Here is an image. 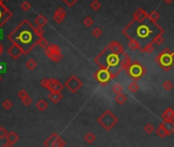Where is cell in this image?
Returning <instances> with one entry per match:
<instances>
[{"label": "cell", "mask_w": 174, "mask_h": 147, "mask_svg": "<svg viewBox=\"0 0 174 147\" xmlns=\"http://www.w3.org/2000/svg\"><path fill=\"white\" fill-rule=\"evenodd\" d=\"M4 71H6V64L3 62H0V73Z\"/></svg>", "instance_id": "obj_35"}, {"label": "cell", "mask_w": 174, "mask_h": 147, "mask_svg": "<svg viewBox=\"0 0 174 147\" xmlns=\"http://www.w3.org/2000/svg\"><path fill=\"white\" fill-rule=\"evenodd\" d=\"M21 8H22L24 11H28V10L31 9V4L25 0V1H23L22 3H21Z\"/></svg>", "instance_id": "obj_25"}, {"label": "cell", "mask_w": 174, "mask_h": 147, "mask_svg": "<svg viewBox=\"0 0 174 147\" xmlns=\"http://www.w3.org/2000/svg\"><path fill=\"white\" fill-rule=\"evenodd\" d=\"M28 93L26 92L25 90H20L18 91V97L20 98L21 100H23L24 98H26V97H28Z\"/></svg>", "instance_id": "obj_30"}, {"label": "cell", "mask_w": 174, "mask_h": 147, "mask_svg": "<svg viewBox=\"0 0 174 147\" xmlns=\"http://www.w3.org/2000/svg\"><path fill=\"white\" fill-rule=\"evenodd\" d=\"M92 6H93V9H97V7H98V6H99V4L98 3H97V2L95 1V2H94V3H92Z\"/></svg>", "instance_id": "obj_37"}, {"label": "cell", "mask_w": 174, "mask_h": 147, "mask_svg": "<svg viewBox=\"0 0 174 147\" xmlns=\"http://www.w3.org/2000/svg\"><path fill=\"white\" fill-rule=\"evenodd\" d=\"M128 73L129 75L131 76V77L137 79L139 77H141V76L143 75V73H145V69H143V67L141 66L140 64H138V63H133V64H131L130 66H129L128 68Z\"/></svg>", "instance_id": "obj_7"}, {"label": "cell", "mask_w": 174, "mask_h": 147, "mask_svg": "<svg viewBox=\"0 0 174 147\" xmlns=\"http://www.w3.org/2000/svg\"><path fill=\"white\" fill-rule=\"evenodd\" d=\"M11 43H15L23 50L25 55L29 53L38 43L40 37L36 34L35 27L28 20H23L7 36Z\"/></svg>", "instance_id": "obj_2"}, {"label": "cell", "mask_w": 174, "mask_h": 147, "mask_svg": "<svg viewBox=\"0 0 174 147\" xmlns=\"http://www.w3.org/2000/svg\"><path fill=\"white\" fill-rule=\"evenodd\" d=\"M2 53H3V46H2V44L0 43V56H1Z\"/></svg>", "instance_id": "obj_39"}, {"label": "cell", "mask_w": 174, "mask_h": 147, "mask_svg": "<svg viewBox=\"0 0 174 147\" xmlns=\"http://www.w3.org/2000/svg\"><path fill=\"white\" fill-rule=\"evenodd\" d=\"M47 103H46V101H44L43 99H41V100H39L38 102H37V104H36V107H37V109L38 110H40V111H44V110H46V108H47Z\"/></svg>", "instance_id": "obj_20"}, {"label": "cell", "mask_w": 174, "mask_h": 147, "mask_svg": "<svg viewBox=\"0 0 174 147\" xmlns=\"http://www.w3.org/2000/svg\"><path fill=\"white\" fill-rule=\"evenodd\" d=\"M48 57L50 58V60H52L53 62H59V60L62 59V55L59 52H54V53H51Z\"/></svg>", "instance_id": "obj_21"}, {"label": "cell", "mask_w": 174, "mask_h": 147, "mask_svg": "<svg viewBox=\"0 0 174 147\" xmlns=\"http://www.w3.org/2000/svg\"><path fill=\"white\" fill-rule=\"evenodd\" d=\"M112 77H114L113 74L111 73L110 70L106 69V68H101V69L99 70V71L96 73V78H97V80H98L99 82H101V83L108 82V81L110 80V79L112 78Z\"/></svg>", "instance_id": "obj_9"}, {"label": "cell", "mask_w": 174, "mask_h": 147, "mask_svg": "<svg viewBox=\"0 0 174 147\" xmlns=\"http://www.w3.org/2000/svg\"><path fill=\"white\" fill-rule=\"evenodd\" d=\"M0 33H1V32H0ZM2 36V34H0V37H1Z\"/></svg>", "instance_id": "obj_43"}, {"label": "cell", "mask_w": 174, "mask_h": 147, "mask_svg": "<svg viewBox=\"0 0 174 147\" xmlns=\"http://www.w3.org/2000/svg\"><path fill=\"white\" fill-rule=\"evenodd\" d=\"M5 139H6V141H7L8 143L15 144V143H17V142L18 141V136L17 134H15V132H9Z\"/></svg>", "instance_id": "obj_17"}, {"label": "cell", "mask_w": 174, "mask_h": 147, "mask_svg": "<svg viewBox=\"0 0 174 147\" xmlns=\"http://www.w3.org/2000/svg\"><path fill=\"white\" fill-rule=\"evenodd\" d=\"M46 23H47V19L42 15L38 16V17L35 19V25H36V27H38V28L44 27L46 25Z\"/></svg>", "instance_id": "obj_15"}, {"label": "cell", "mask_w": 174, "mask_h": 147, "mask_svg": "<svg viewBox=\"0 0 174 147\" xmlns=\"http://www.w3.org/2000/svg\"><path fill=\"white\" fill-rule=\"evenodd\" d=\"M97 61H98V63L101 65L103 68L109 69L112 74L114 69L117 70V72H119L121 70V68L119 67L121 66V58L118 56L117 53L114 52V50L106 48V50H104L101 56H98Z\"/></svg>", "instance_id": "obj_3"}, {"label": "cell", "mask_w": 174, "mask_h": 147, "mask_svg": "<svg viewBox=\"0 0 174 147\" xmlns=\"http://www.w3.org/2000/svg\"><path fill=\"white\" fill-rule=\"evenodd\" d=\"M2 147H12V144H10V143H8V142H7V143L4 144V145Z\"/></svg>", "instance_id": "obj_38"}, {"label": "cell", "mask_w": 174, "mask_h": 147, "mask_svg": "<svg viewBox=\"0 0 174 147\" xmlns=\"http://www.w3.org/2000/svg\"><path fill=\"white\" fill-rule=\"evenodd\" d=\"M62 88H64V85H62L59 80H57V79H49L48 85H47V90H49L50 93L61 92V91H62Z\"/></svg>", "instance_id": "obj_12"}, {"label": "cell", "mask_w": 174, "mask_h": 147, "mask_svg": "<svg viewBox=\"0 0 174 147\" xmlns=\"http://www.w3.org/2000/svg\"><path fill=\"white\" fill-rule=\"evenodd\" d=\"M161 32V28L148 19L131 23L124 30V33L142 48L150 45Z\"/></svg>", "instance_id": "obj_1"}, {"label": "cell", "mask_w": 174, "mask_h": 147, "mask_svg": "<svg viewBox=\"0 0 174 147\" xmlns=\"http://www.w3.org/2000/svg\"><path fill=\"white\" fill-rule=\"evenodd\" d=\"M64 17H65V11L62 10V8H59L54 13V15H53V19H54V21L57 23L62 22V21L64 20Z\"/></svg>", "instance_id": "obj_19"}, {"label": "cell", "mask_w": 174, "mask_h": 147, "mask_svg": "<svg viewBox=\"0 0 174 147\" xmlns=\"http://www.w3.org/2000/svg\"><path fill=\"white\" fill-rule=\"evenodd\" d=\"M48 81H49V79H46V78H44V79H42V80H41L40 85H42L43 88H47V85H48Z\"/></svg>", "instance_id": "obj_34"}, {"label": "cell", "mask_w": 174, "mask_h": 147, "mask_svg": "<svg viewBox=\"0 0 174 147\" xmlns=\"http://www.w3.org/2000/svg\"><path fill=\"white\" fill-rule=\"evenodd\" d=\"M156 134L159 137H161V138H165V137H167V136H170L172 133L167 129L165 123H161V125H159V128L157 129V131H156Z\"/></svg>", "instance_id": "obj_13"}, {"label": "cell", "mask_w": 174, "mask_h": 147, "mask_svg": "<svg viewBox=\"0 0 174 147\" xmlns=\"http://www.w3.org/2000/svg\"><path fill=\"white\" fill-rule=\"evenodd\" d=\"M26 67L28 70H34L37 67V63L36 61H34L33 59H30L26 62Z\"/></svg>", "instance_id": "obj_22"}, {"label": "cell", "mask_w": 174, "mask_h": 147, "mask_svg": "<svg viewBox=\"0 0 174 147\" xmlns=\"http://www.w3.org/2000/svg\"><path fill=\"white\" fill-rule=\"evenodd\" d=\"M154 131H155V128L152 123H147V125H145V132L147 133V134H152Z\"/></svg>", "instance_id": "obj_26"}, {"label": "cell", "mask_w": 174, "mask_h": 147, "mask_svg": "<svg viewBox=\"0 0 174 147\" xmlns=\"http://www.w3.org/2000/svg\"><path fill=\"white\" fill-rule=\"evenodd\" d=\"M128 88H129V91L132 93H135V92H137L138 91V85H136L135 82H132L130 83V85H128Z\"/></svg>", "instance_id": "obj_29"}, {"label": "cell", "mask_w": 174, "mask_h": 147, "mask_svg": "<svg viewBox=\"0 0 174 147\" xmlns=\"http://www.w3.org/2000/svg\"><path fill=\"white\" fill-rule=\"evenodd\" d=\"M7 53H8V55L15 60H18V58H20L21 56L24 53H23L22 48H21L20 46H18V44H15V43H12V45L9 46L8 50H7Z\"/></svg>", "instance_id": "obj_11"}, {"label": "cell", "mask_w": 174, "mask_h": 147, "mask_svg": "<svg viewBox=\"0 0 174 147\" xmlns=\"http://www.w3.org/2000/svg\"><path fill=\"white\" fill-rule=\"evenodd\" d=\"M158 62L162 65V67H164L167 70L174 64V56L169 53H163L159 56Z\"/></svg>", "instance_id": "obj_6"}, {"label": "cell", "mask_w": 174, "mask_h": 147, "mask_svg": "<svg viewBox=\"0 0 174 147\" xmlns=\"http://www.w3.org/2000/svg\"><path fill=\"white\" fill-rule=\"evenodd\" d=\"M122 91H123V88L120 85H115L113 87V92L115 93V94H117V95L122 94Z\"/></svg>", "instance_id": "obj_28"}, {"label": "cell", "mask_w": 174, "mask_h": 147, "mask_svg": "<svg viewBox=\"0 0 174 147\" xmlns=\"http://www.w3.org/2000/svg\"><path fill=\"white\" fill-rule=\"evenodd\" d=\"M22 102H23V104H24V105H26V106H29V105L32 103V99L29 97V96H28V97L24 98V99L22 100Z\"/></svg>", "instance_id": "obj_33"}, {"label": "cell", "mask_w": 174, "mask_h": 147, "mask_svg": "<svg viewBox=\"0 0 174 147\" xmlns=\"http://www.w3.org/2000/svg\"><path fill=\"white\" fill-rule=\"evenodd\" d=\"M163 88H165L166 91H170L171 88H173V85H172V83L170 82V81H168V80H167V81H165V82L163 83Z\"/></svg>", "instance_id": "obj_32"}, {"label": "cell", "mask_w": 174, "mask_h": 147, "mask_svg": "<svg viewBox=\"0 0 174 147\" xmlns=\"http://www.w3.org/2000/svg\"><path fill=\"white\" fill-rule=\"evenodd\" d=\"M43 145L45 147H64L66 145V143H65V141L59 135L53 133L51 136L44 142Z\"/></svg>", "instance_id": "obj_5"}, {"label": "cell", "mask_w": 174, "mask_h": 147, "mask_svg": "<svg viewBox=\"0 0 174 147\" xmlns=\"http://www.w3.org/2000/svg\"><path fill=\"white\" fill-rule=\"evenodd\" d=\"M97 122L101 125L106 131H110L115 125H117L118 118L112 113V111L106 110L97 118Z\"/></svg>", "instance_id": "obj_4"}, {"label": "cell", "mask_w": 174, "mask_h": 147, "mask_svg": "<svg viewBox=\"0 0 174 147\" xmlns=\"http://www.w3.org/2000/svg\"><path fill=\"white\" fill-rule=\"evenodd\" d=\"M116 102L117 103H119V104H124L125 102H126V96H124V95H122V94H119V95H117L116 96Z\"/></svg>", "instance_id": "obj_23"}, {"label": "cell", "mask_w": 174, "mask_h": 147, "mask_svg": "<svg viewBox=\"0 0 174 147\" xmlns=\"http://www.w3.org/2000/svg\"><path fill=\"white\" fill-rule=\"evenodd\" d=\"M11 17H12V13L4 4H1L0 5V28L5 25Z\"/></svg>", "instance_id": "obj_8"}, {"label": "cell", "mask_w": 174, "mask_h": 147, "mask_svg": "<svg viewBox=\"0 0 174 147\" xmlns=\"http://www.w3.org/2000/svg\"><path fill=\"white\" fill-rule=\"evenodd\" d=\"M83 139H84V141L86 142L87 144H92L96 140V137L92 132H87L86 134L84 135Z\"/></svg>", "instance_id": "obj_18"}, {"label": "cell", "mask_w": 174, "mask_h": 147, "mask_svg": "<svg viewBox=\"0 0 174 147\" xmlns=\"http://www.w3.org/2000/svg\"><path fill=\"white\" fill-rule=\"evenodd\" d=\"M65 2H66L67 4H69V5H72V4L74 3V2H76L77 0H64Z\"/></svg>", "instance_id": "obj_36"}, {"label": "cell", "mask_w": 174, "mask_h": 147, "mask_svg": "<svg viewBox=\"0 0 174 147\" xmlns=\"http://www.w3.org/2000/svg\"><path fill=\"white\" fill-rule=\"evenodd\" d=\"M38 44H39V46H40V48H47V45H48V42L46 41L45 38H43V37H40V38H39V40H38Z\"/></svg>", "instance_id": "obj_27"}, {"label": "cell", "mask_w": 174, "mask_h": 147, "mask_svg": "<svg viewBox=\"0 0 174 147\" xmlns=\"http://www.w3.org/2000/svg\"><path fill=\"white\" fill-rule=\"evenodd\" d=\"M66 87L71 91L72 93L77 92V90L81 87V81L76 77V76H72L68 79V81L66 82Z\"/></svg>", "instance_id": "obj_10"}, {"label": "cell", "mask_w": 174, "mask_h": 147, "mask_svg": "<svg viewBox=\"0 0 174 147\" xmlns=\"http://www.w3.org/2000/svg\"><path fill=\"white\" fill-rule=\"evenodd\" d=\"M2 106H3L4 109H6V110H9V109L12 107V102H11L10 100H8V99H5L3 102H2Z\"/></svg>", "instance_id": "obj_24"}, {"label": "cell", "mask_w": 174, "mask_h": 147, "mask_svg": "<svg viewBox=\"0 0 174 147\" xmlns=\"http://www.w3.org/2000/svg\"><path fill=\"white\" fill-rule=\"evenodd\" d=\"M1 4H3V0H0V5H1Z\"/></svg>", "instance_id": "obj_40"}, {"label": "cell", "mask_w": 174, "mask_h": 147, "mask_svg": "<svg viewBox=\"0 0 174 147\" xmlns=\"http://www.w3.org/2000/svg\"><path fill=\"white\" fill-rule=\"evenodd\" d=\"M3 1H9V0H3Z\"/></svg>", "instance_id": "obj_42"}, {"label": "cell", "mask_w": 174, "mask_h": 147, "mask_svg": "<svg viewBox=\"0 0 174 147\" xmlns=\"http://www.w3.org/2000/svg\"><path fill=\"white\" fill-rule=\"evenodd\" d=\"M7 131L5 130V128L3 127H0V139H4L6 138V136H7Z\"/></svg>", "instance_id": "obj_31"}, {"label": "cell", "mask_w": 174, "mask_h": 147, "mask_svg": "<svg viewBox=\"0 0 174 147\" xmlns=\"http://www.w3.org/2000/svg\"><path fill=\"white\" fill-rule=\"evenodd\" d=\"M163 120L165 121H171L174 120V110L172 108L166 109V111L163 113Z\"/></svg>", "instance_id": "obj_16"}, {"label": "cell", "mask_w": 174, "mask_h": 147, "mask_svg": "<svg viewBox=\"0 0 174 147\" xmlns=\"http://www.w3.org/2000/svg\"><path fill=\"white\" fill-rule=\"evenodd\" d=\"M48 98H49L52 103H57L62 99V95L61 94V92H51L48 96Z\"/></svg>", "instance_id": "obj_14"}, {"label": "cell", "mask_w": 174, "mask_h": 147, "mask_svg": "<svg viewBox=\"0 0 174 147\" xmlns=\"http://www.w3.org/2000/svg\"><path fill=\"white\" fill-rule=\"evenodd\" d=\"M1 80H2V76L0 75V81H1Z\"/></svg>", "instance_id": "obj_41"}]
</instances>
